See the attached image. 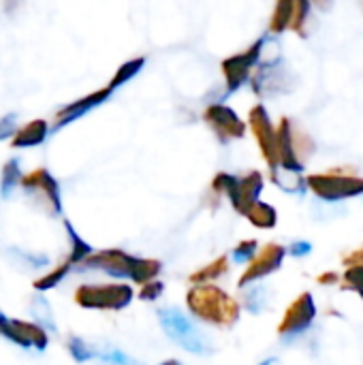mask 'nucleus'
<instances>
[{"label": "nucleus", "mask_w": 363, "mask_h": 365, "mask_svg": "<svg viewBox=\"0 0 363 365\" xmlns=\"http://www.w3.org/2000/svg\"><path fill=\"white\" fill-rule=\"evenodd\" d=\"M158 365H184L182 361H178V359H165L163 364H158Z\"/></svg>", "instance_id": "58836bf2"}, {"label": "nucleus", "mask_w": 363, "mask_h": 365, "mask_svg": "<svg viewBox=\"0 0 363 365\" xmlns=\"http://www.w3.org/2000/svg\"><path fill=\"white\" fill-rule=\"evenodd\" d=\"M308 11H310V0H295V11H293V19L289 26L293 32L304 34L306 21H308Z\"/></svg>", "instance_id": "c756f323"}, {"label": "nucleus", "mask_w": 363, "mask_h": 365, "mask_svg": "<svg viewBox=\"0 0 363 365\" xmlns=\"http://www.w3.org/2000/svg\"><path fill=\"white\" fill-rule=\"evenodd\" d=\"M263 186H265V180H263V173L261 171H250V173H246L242 178L233 175V180H231V184H229V188L225 192V197L231 201L233 210L244 216L246 210L255 201H259V195H261Z\"/></svg>", "instance_id": "2eb2a0df"}, {"label": "nucleus", "mask_w": 363, "mask_h": 365, "mask_svg": "<svg viewBox=\"0 0 363 365\" xmlns=\"http://www.w3.org/2000/svg\"><path fill=\"white\" fill-rule=\"evenodd\" d=\"M317 280H319V284H336V282L340 280V276H338L336 272H325V274H321Z\"/></svg>", "instance_id": "c9c22d12"}, {"label": "nucleus", "mask_w": 363, "mask_h": 365, "mask_svg": "<svg viewBox=\"0 0 363 365\" xmlns=\"http://www.w3.org/2000/svg\"><path fill=\"white\" fill-rule=\"evenodd\" d=\"M342 263H344L347 267H363V248L355 250V252H351L349 257H344V259H342Z\"/></svg>", "instance_id": "72a5a7b5"}, {"label": "nucleus", "mask_w": 363, "mask_h": 365, "mask_svg": "<svg viewBox=\"0 0 363 365\" xmlns=\"http://www.w3.org/2000/svg\"><path fill=\"white\" fill-rule=\"evenodd\" d=\"M319 9H323V11H327L329 6H332V0H312Z\"/></svg>", "instance_id": "4c0bfd02"}, {"label": "nucleus", "mask_w": 363, "mask_h": 365, "mask_svg": "<svg viewBox=\"0 0 363 365\" xmlns=\"http://www.w3.org/2000/svg\"><path fill=\"white\" fill-rule=\"evenodd\" d=\"M0 336L24 351L43 353L49 346V334L32 321L11 319L0 312Z\"/></svg>", "instance_id": "6e6552de"}, {"label": "nucleus", "mask_w": 363, "mask_h": 365, "mask_svg": "<svg viewBox=\"0 0 363 365\" xmlns=\"http://www.w3.org/2000/svg\"><path fill=\"white\" fill-rule=\"evenodd\" d=\"M28 312L32 317V323L43 327L47 334H58V325H56V319H53V308H51V304L41 293L30 297Z\"/></svg>", "instance_id": "a211bd4d"}, {"label": "nucleus", "mask_w": 363, "mask_h": 365, "mask_svg": "<svg viewBox=\"0 0 363 365\" xmlns=\"http://www.w3.org/2000/svg\"><path fill=\"white\" fill-rule=\"evenodd\" d=\"M263 45H265V41L259 38L248 49H244L240 53H233V56H229V58H225L220 62L227 92H237L250 79V75H252V71L259 64V58L263 53Z\"/></svg>", "instance_id": "1a4fd4ad"}, {"label": "nucleus", "mask_w": 363, "mask_h": 365, "mask_svg": "<svg viewBox=\"0 0 363 365\" xmlns=\"http://www.w3.org/2000/svg\"><path fill=\"white\" fill-rule=\"evenodd\" d=\"M135 299V291L126 282H94L75 289V304L81 310L122 312Z\"/></svg>", "instance_id": "20e7f679"}, {"label": "nucleus", "mask_w": 363, "mask_h": 365, "mask_svg": "<svg viewBox=\"0 0 363 365\" xmlns=\"http://www.w3.org/2000/svg\"><path fill=\"white\" fill-rule=\"evenodd\" d=\"M73 272H103L105 276H111L118 280H131L141 287L160 276L163 263L156 259L133 257L118 248H107V250H94L92 255H88L83 261L75 265Z\"/></svg>", "instance_id": "f257e3e1"}, {"label": "nucleus", "mask_w": 363, "mask_h": 365, "mask_svg": "<svg viewBox=\"0 0 363 365\" xmlns=\"http://www.w3.org/2000/svg\"><path fill=\"white\" fill-rule=\"evenodd\" d=\"M21 178H24V173H21L19 158H9L2 165V171H0V197L2 199H11L13 192L19 188Z\"/></svg>", "instance_id": "aec40b11"}, {"label": "nucleus", "mask_w": 363, "mask_h": 365, "mask_svg": "<svg viewBox=\"0 0 363 365\" xmlns=\"http://www.w3.org/2000/svg\"><path fill=\"white\" fill-rule=\"evenodd\" d=\"M227 272H229V257L223 255V257H218L216 261H212V263L203 265L201 269H197L195 274H190V276H188V282H193V284H208V282H212V280L223 278Z\"/></svg>", "instance_id": "4be33fe9"}, {"label": "nucleus", "mask_w": 363, "mask_h": 365, "mask_svg": "<svg viewBox=\"0 0 363 365\" xmlns=\"http://www.w3.org/2000/svg\"><path fill=\"white\" fill-rule=\"evenodd\" d=\"M259 365H276V359H267V361H263V364Z\"/></svg>", "instance_id": "ea45409f"}, {"label": "nucleus", "mask_w": 363, "mask_h": 365, "mask_svg": "<svg viewBox=\"0 0 363 365\" xmlns=\"http://www.w3.org/2000/svg\"><path fill=\"white\" fill-rule=\"evenodd\" d=\"M143 64H145V58L143 56H139V58H133V60H128V62H124V64H120L118 66V71H116V75L111 77V81H109V88L116 92L118 88H122V86H126L141 68H143Z\"/></svg>", "instance_id": "393cba45"}, {"label": "nucleus", "mask_w": 363, "mask_h": 365, "mask_svg": "<svg viewBox=\"0 0 363 365\" xmlns=\"http://www.w3.org/2000/svg\"><path fill=\"white\" fill-rule=\"evenodd\" d=\"M244 216L257 229H274L278 225V212H276V207L270 205V203H265V201H255L246 210Z\"/></svg>", "instance_id": "6ab92c4d"}, {"label": "nucleus", "mask_w": 363, "mask_h": 365, "mask_svg": "<svg viewBox=\"0 0 363 365\" xmlns=\"http://www.w3.org/2000/svg\"><path fill=\"white\" fill-rule=\"evenodd\" d=\"M317 319V306L310 293H302L295 297V302H291V306L287 308L280 325H278V336L289 338V336H297L302 331H306Z\"/></svg>", "instance_id": "ddd939ff"}, {"label": "nucleus", "mask_w": 363, "mask_h": 365, "mask_svg": "<svg viewBox=\"0 0 363 365\" xmlns=\"http://www.w3.org/2000/svg\"><path fill=\"white\" fill-rule=\"evenodd\" d=\"M293 11H295V0H276L274 13L270 19V32L280 34V32L289 30L291 19H293Z\"/></svg>", "instance_id": "5701e85b"}, {"label": "nucleus", "mask_w": 363, "mask_h": 365, "mask_svg": "<svg viewBox=\"0 0 363 365\" xmlns=\"http://www.w3.org/2000/svg\"><path fill=\"white\" fill-rule=\"evenodd\" d=\"M19 4H21V0H2V6L6 13H15L19 9Z\"/></svg>", "instance_id": "e433bc0d"}, {"label": "nucleus", "mask_w": 363, "mask_h": 365, "mask_svg": "<svg viewBox=\"0 0 363 365\" xmlns=\"http://www.w3.org/2000/svg\"><path fill=\"white\" fill-rule=\"evenodd\" d=\"M359 4H362V9H363V0H359Z\"/></svg>", "instance_id": "a19ab883"}, {"label": "nucleus", "mask_w": 363, "mask_h": 365, "mask_svg": "<svg viewBox=\"0 0 363 365\" xmlns=\"http://www.w3.org/2000/svg\"><path fill=\"white\" fill-rule=\"evenodd\" d=\"M203 122L212 128L220 143L244 139L246 122L225 103H210L203 111Z\"/></svg>", "instance_id": "9d476101"}, {"label": "nucleus", "mask_w": 363, "mask_h": 365, "mask_svg": "<svg viewBox=\"0 0 363 365\" xmlns=\"http://www.w3.org/2000/svg\"><path fill=\"white\" fill-rule=\"evenodd\" d=\"M156 319L165 336L178 344L182 351L199 357H208L214 353V342L212 338L197 325L193 317H188L184 310L175 306H163L156 310Z\"/></svg>", "instance_id": "7ed1b4c3"}, {"label": "nucleus", "mask_w": 363, "mask_h": 365, "mask_svg": "<svg viewBox=\"0 0 363 365\" xmlns=\"http://www.w3.org/2000/svg\"><path fill=\"white\" fill-rule=\"evenodd\" d=\"M64 231H66V237H68V246H71V250H68V257H66V261L73 265V269H75V265L79 263V261H83L88 255H92L94 252V248L77 233V229L73 227V222L71 220H66L64 218Z\"/></svg>", "instance_id": "412c9836"}, {"label": "nucleus", "mask_w": 363, "mask_h": 365, "mask_svg": "<svg viewBox=\"0 0 363 365\" xmlns=\"http://www.w3.org/2000/svg\"><path fill=\"white\" fill-rule=\"evenodd\" d=\"M19 128V118L17 113H6L0 118V141H6V139H13L15 130Z\"/></svg>", "instance_id": "473e14b6"}, {"label": "nucleus", "mask_w": 363, "mask_h": 365, "mask_svg": "<svg viewBox=\"0 0 363 365\" xmlns=\"http://www.w3.org/2000/svg\"><path fill=\"white\" fill-rule=\"evenodd\" d=\"M26 201L45 212L49 218L53 216H62V195H60V184L58 180L45 169V167H39L30 173H26L21 178V184H19Z\"/></svg>", "instance_id": "39448f33"}, {"label": "nucleus", "mask_w": 363, "mask_h": 365, "mask_svg": "<svg viewBox=\"0 0 363 365\" xmlns=\"http://www.w3.org/2000/svg\"><path fill=\"white\" fill-rule=\"evenodd\" d=\"M71 272H73V265L64 259V261H62L58 267H53L49 274H45V276H41L39 280H34V282H32V289H34L36 293H47V291L56 289Z\"/></svg>", "instance_id": "b1692460"}, {"label": "nucleus", "mask_w": 363, "mask_h": 365, "mask_svg": "<svg viewBox=\"0 0 363 365\" xmlns=\"http://www.w3.org/2000/svg\"><path fill=\"white\" fill-rule=\"evenodd\" d=\"M342 289L355 291L363 302V267H347L342 278Z\"/></svg>", "instance_id": "7c9ffc66"}, {"label": "nucleus", "mask_w": 363, "mask_h": 365, "mask_svg": "<svg viewBox=\"0 0 363 365\" xmlns=\"http://www.w3.org/2000/svg\"><path fill=\"white\" fill-rule=\"evenodd\" d=\"M186 308L193 319L220 329H231L242 314L240 302L212 282L193 284L186 293Z\"/></svg>", "instance_id": "f03ea898"}, {"label": "nucleus", "mask_w": 363, "mask_h": 365, "mask_svg": "<svg viewBox=\"0 0 363 365\" xmlns=\"http://www.w3.org/2000/svg\"><path fill=\"white\" fill-rule=\"evenodd\" d=\"M94 349H96V361L105 365H145L143 361L122 353L116 346H94Z\"/></svg>", "instance_id": "bb28decb"}, {"label": "nucleus", "mask_w": 363, "mask_h": 365, "mask_svg": "<svg viewBox=\"0 0 363 365\" xmlns=\"http://www.w3.org/2000/svg\"><path fill=\"white\" fill-rule=\"evenodd\" d=\"M285 257H287V248L280 246V244H267L263 246L261 250H257V255L252 257V261L248 263L246 272L240 276V282L237 287L244 289L248 284H255L267 276H272L274 272H278L285 263Z\"/></svg>", "instance_id": "f8f14e48"}, {"label": "nucleus", "mask_w": 363, "mask_h": 365, "mask_svg": "<svg viewBox=\"0 0 363 365\" xmlns=\"http://www.w3.org/2000/svg\"><path fill=\"white\" fill-rule=\"evenodd\" d=\"M310 250H312V246H310L308 242H295V244H291V248H289V252H291L293 257H306Z\"/></svg>", "instance_id": "f704fd0d"}, {"label": "nucleus", "mask_w": 363, "mask_h": 365, "mask_svg": "<svg viewBox=\"0 0 363 365\" xmlns=\"http://www.w3.org/2000/svg\"><path fill=\"white\" fill-rule=\"evenodd\" d=\"M51 133V126L47 120L43 118H36V120H30L26 124H21L13 139H11V148L13 150H28V148H36L41 143H45V139L49 137Z\"/></svg>", "instance_id": "dca6fc26"}, {"label": "nucleus", "mask_w": 363, "mask_h": 365, "mask_svg": "<svg viewBox=\"0 0 363 365\" xmlns=\"http://www.w3.org/2000/svg\"><path fill=\"white\" fill-rule=\"evenodd\" d=\"M276 145H278V169L302 173L304 160L312 154L315 143L306 133L293 128L289 118H282L276 126Z\"/></svg>", "instance_id": "423d86ee"}, {"label": "nucleus", "mask_w": 363, "mask_h": 365, "mask_svg": "<svg viewBox=\"0 0 363 365\" xmlns=\"http://www.w3.org/2000/svg\"><path fill=\"white\" fill-rule=\"evenodd\" d=\"M257 250H259V242L257 240H244V242H240L235 248H233V252H231V259L235 261V263H250L252 261V257L257 255Z\"/></svg>", "instance_id": "c85d7f7f"}, {"label": "nucleus", "mask_w": 363, "mask_h": 365, "mask_svg": "<svg viewBox=\"0 0 363 365\" xmlns=\"http://www.w3.org/2000/svg\"><path fill=\"white\" fill-rule=\"evenodd\" d=\"M248 126L257 139V145L270 167V171L278 169V145H276V126L270 120V113L265 109V105L257 103L250 111H248Z\"/></svg>", "instance_id": "9b49d317"}, {"label": "nucleus", "mask_w": 363, "mask_h": 365, "mask_svg": "<svg viewBox=\"0 0 363 365\" xmlns=\"http://www.w3.org/2000/svg\"><path fill=\"white\" fill-rule=\"evenodd\" d=\"M68 355L73 357L75 364H88V361L96 359V349H94V344L86 342L83 338L73 336L68 340Z\"/></svg>", "instance_id": "cd10ccee"}, {"label": "nucleus", "mask_w": 363, "mask_h": 365, "mask_svg": "<svg viewBox=\"0 0 363 365\" xmlns=\"http://www.w3.org/2000/svg\"><path fill=\"white\" fill-rule=\"evenodd\" d=\"M163 293H165V284L156 278V280H150V282L141 284L137 297H139L141 302H156L158 297H163Z\"/></svg>", "instance_id": "2f4dec72"}, {"label": "nucleus", "mask_w": 363, "mask_h": 365, "mask_svg": "<svg viewBox=\"0 0 363 365\" xmlns=\"http://www.w3.org/2000/svg\"><path fill=\"white\" fill-rule=\"evenodd\" d=\"M4 257L17 265L21 272H39L43 267H47L51 263V259L45 255V252H34V250H24V248H17V246H11L4 250Z\"/></svg>", "instance_id": "f3484780"}, {"label": "nucleus", "mask_w": 363, "mask_h": 365, "mask_svg": "<svg viewBox=\"0 0 363 365\" xmlns=\"http://www.w3.org/2000/svg\"><path fill=\"white\" fill-rule=\"evenodd\" d=\"M111 94H113V90L107 86V88H101V90L90 92V94H86V96L73 101V103H66L64 107H60V109L56 111L53 122L49 124L51 130H60V128H64V126L77 122L79 118H83V115L90 113L92 109H96V107H101L103 103H107V101L111 98Z\"/></svg>", "instance_id": "4468645a"}, {"label": "nucleus", "mask_w": 363, "mask_h": 365, "mask_svg": "<svg viewBox=\"0 0 363 365\" xmlns=\"http://www.w3.org/2000/svg\"><path fill=\"white\" fill-rule=\"evenodd\" d=\"M246 291H244V299H242V308H246L250 314H259V312H263L265 308H267V289L265 287H252V284H248V287H244Z\"/></svg>", "instance_id": "a878e982"}, {"label": "nucleus", "mask_w": 363, "mask_h": 365, "mask_svg": "<svg viewBox=\"0 0 363 365\" xmlns=\"http://www.w3.org/2000/svg\"><path fill=\"white\" fill-rule=\"evenodd\" d=\"M306 186L323 201H342L363 195V178L340 171L312 173L306 178Z\"/></svg>", "instance_id": "0eeeda50"}]
</instances>
